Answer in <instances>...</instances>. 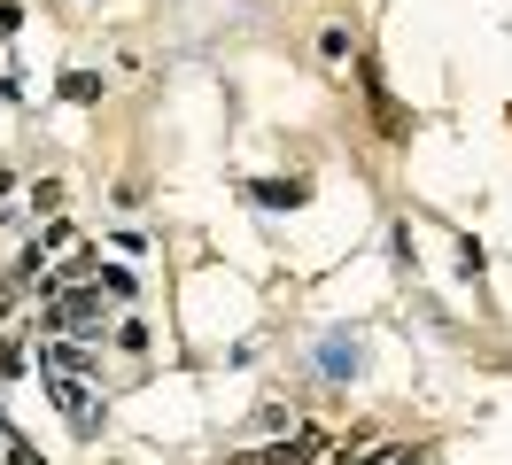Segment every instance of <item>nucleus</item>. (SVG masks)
Returning a JSON list of instances; mask_svg holds the SVG:
<instances>
[{
    "instance_id": "obj_1",
    "label": "nucleus",
    "mask_w": 512,
    "mask_h": 465,
    "mask_svg": "<svg viewBox=\"0 0 512 465\" xmlns=\"http://www.w3.org/2000/svg\"><path fill=\"white\" fill-rule=\"evenodd\" d=\"M47 334H94L101 326V287H70V295H47Z\"/></svg>"
},
{
    "instance_id": "obj_2",
    "label": "nucleus",
    "mask_w": 512,
    "mask_h": 465,
    "mask_svg": "<svg viewBox=\"0 0 512 465\" xmlns=\"http://www.w3.org/2000/svg\"><path fill=\"white\" fill-rule=\"evenodd\" d=\"M55 403H63V419L78 434H94L101 427V411H94V388H86V380H55Z\"/></svg>"
},
{
    "instance_id": "obj_3",
    "label": "nucleus",
    "mask_w": 512,
    "mask_h": 465,
    "mask_svg": "<svg viewBox=\"0 0 512 465\" xmlns=\"http://www.w3.org/2000/svg\"><path fill=\"white\" fill-rule=\"evenodd\" d=\"M249 194L264 202V210H303V194H311V186H303V179H256Z\"/></svg>"
},
{
    "instance_id": "obj_4",
    "label": "nucleus",
    "mask_w": 512,
    "mask_h": 465,
    "mask_svg": "<svg viewBox=\"0 0 512 465\" xmlns=\"http://www.w3.org/2000/svg\"><path fill=\"white\" fill-rule=\"evenodd\" d=\"M63 93L78 101V109H86V101H101V78H94V70H70V78H63Z\"/></svg>"
},
{
    "instance_id": "obj_5",
    "label": "nucleus",
    "mask_w": 512,
    "mask_h": 465,
    "mask_svg": "<svg viewBox=\"0 0 512 465\" xmlns=\"http://www.w3.org/2000/svg\"><path fill=\"white\" fill-rule=\"evenodd\" d=\"M319 365H326V372H350V365H357V349H350V341H326Z\"/></svg>"
},
{
    "instance_id": "obj_6",
    "label": "nucleus",
    "mask_w": 512,
    "mask_h": 465,
    "mask_svg": "<svg viewBox=\"0 0 512 465\" xmlns=\"http://www.w3.org/2000/svg\"><path fill=\"white\" fill-rule=\"evenodd\" d=\"M101 287H109V295H132V287H140V279H132L125 264H101Z\"/></svg>"
},
{
    "instance_id": "obj_7",
    "label": "nucleus",
    "mask_w": 512,
    "mask_h": 465,
    "mask_svg": "<svg viewBox=\"0 0 512 465\" xmlns=\"http://www.w3.org/2000/svg\"><path fill=\"white\" fill-rule=\"evenodd\" d=\"M8 465H47V458H39V442H24V434H8Z\"/></svg>"
},
{
    "instance_id": "obj_8",
    "label": "nucleus",
    "mask_w": 512,
    "mask_h": 465,
    "mask_svg": "<svg viewBox=\"0 0 512 465\" xmlns=\"http://www.w3.org/2000/svg\"><path fill=\"white\" fill-rule=\"evenodd\" d=\"M0 442H8V419H0Z\"/></svg>"
}]
</instances>
